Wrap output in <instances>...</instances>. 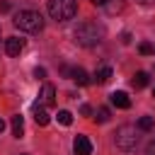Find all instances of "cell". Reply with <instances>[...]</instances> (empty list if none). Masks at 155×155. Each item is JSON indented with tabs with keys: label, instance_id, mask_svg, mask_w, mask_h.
Here are the masks:
<instances>
[{
	"label": "cell",
	"instance_id": "obj_1",
	"mask_svg": "<svg viewBox=\"0 0 155 155\" xmlns=\"http://www.w3.org/2000/svg\"><path fill=\"white\" fill-rule=\"evenodd\" d=\"M73 36H75V44H78V46L90 48V46H97V44L104 39V29H102L97 22H80V24L75 27Z\"/></svg>",
	"mask_w": 155,
	"mask_h": 155
},
{
	"label": "cell",
	"instance_id": "obj_2",
	"mask_svg": "<svg viewBox=\"0 0 155 155\" xmlns=\"http://www.w3.org/2000/svg\"><path fill=\"white\" fill-rule=\"evenodd\" d=\"M15 27L22 29V31H29V34H36L44 29V17L36 12V10H19L15 15Z\"/></svg>",
	"mask_w": 155,
	"mask_h": 155
},
{
	"label": "cell",
	"instance_id": "obj_3",
	"mask_svg": "<svg viewBox=\"0 0 155 155\" xmlns=\"http://www.w3.org/2000/svg\"><path fill=\"white\" fill-rule=\"evenodd\" d=\"M75 12H78L75 0H48V15L56 22H68L75 17Z\"/></svg>",
	"mask_w": 155,
	"mask_h": 155
},
{
	"label": "cell",
	"instance_id": "obj_4",
	"mask_svg": "<svg viewBox=\"0 0 155 155\" xmlns=\"http://www.w3.org/2000/svg\"><path fill=\"white\" fill-rule=\"evenodd\" d=\"M114 143L119 150H133L138 143V126H128V124L119 126L114 133Z\"/></svg>",
	"mask_w": 155,
	"mask_h": 155
},
{
	"label": "cell",
	"instance_id": "obj_5",
	"mask_svg": "<svg viewBox=\"0 0 155 155\" xmlns=\"http://www.w3.org/2000/svg\"><path fill=\"white\" fill-rule=\"evenodd\" d=\"M36 104H39V107H53V104H56V87L46 82V85L41 87V94H39Z\"/></svg>",
	"mask_w": 155,
	"mask_h": 155
},
{
	"label": "cell",
	"instance_id": "obj_6",
	"mask_svg": "<svg viewBox=\"0 0 155 155\" xmlns=\"http://www.w3.org/2000/svg\"><path fill=\"white\" fill-rule=\"evenodd\" d=\"M73 150H75V155H92V143H90V138H87V136H75Z\"/></svg>",
	"mask_w": 155,
	"mask_h": 155
},
{
	"label": "cell",
	"instance_id": "obj_7",
	"mask_svg": "<svg viewBox=\"0 0 155 155\" xmlns=\"http://www.w3.org/2000/svg\"><path fill=\"white\" fill-rule=\"evenodd\" d=\"M22 48H24V39H19V36L5 39V51H7V56H19Z\"/></svg>",
	"mask_w": 155,
	"mask_h": 155
},
{
	"label": "cell",
	"instance_id": "obj_8",
	"mask_svg": "<svg viewBox=\"0 0 155 155\" xmlns=\"http://www.w3.org/2000/svg\"><path fill=\"white\" fill-rule=\"evenodd\" d=\"M109 102H111L114 107H119V109H128V107H131V99H128V94H126L124 90L111 92V94H109Z\"/></svg>",
	"mask_w": 155,
	"mask_h": 155
},
{
	"label": "cell",
	"instance_id": "obj_9",
	"mask_svg": "<svg viewBox=\"0 0 155 155\" xmlns=\"http://www.w3.org/2000/svg\"><path fill=\"white\" fill-rule=\"evenodd\" d=\"M111 68L109 65H102V68H97L94 70V75H92V82H97V85H104V82H109L111 80Z\"/></svg>",
	"mask_w": 155,
	"mask_h": 155
},
{
	"label": "cell",
	"instance_id": "obj_10",
	"mask_svg": "<svg viewBox=\"0 0 155 155\" xmlns=\"http://www.w3.org/2000/svg\"><path fill=\"white\" fill-rule=\"evenodd\" d=\"M34 121H36L39 126H46V124L51 121V116H48L46 107H39V104H34Z\"/></svg>",
	"mask_w": 155,
	"mask_h": 155
},
{
	"label": "cell",
	"instance_id": "obj_11",
	"mask_svg": "<svg viewBox=\"0 0 155 155\" xmlns=\"http://www.w3.org/2000/svg\"><path fill=\"white\" fill-rule=\"evenodd\" d=\"M70 80H75L78 85H90V75L82 68H70Z\"/></svg>",
	"mask_w": 155,
	"mask_h": 155
},
{
	"label": "cell",
	"instance_id": "obj_12",
	"mask_svg": "<svg viewBox=\"0 0 155 155\" xmlns=\"http://www.w3.org/2000/svg\"><path fill=\"white\" fill-rule=\"evenodd\" d=\"M12 136L15 138H22L24 136V119L17 114V116H12Z\"/></svg>",
	"mask_w": 155,
	"mask_h": 155
},
{
	"label": "cell",
	"instance_id": "obj_13",
	"mask_svg": "<svg viewBox=\"0 0 155 155\" xmlns=\"http://www.w3.org/2000/svg\"><path fill=\"white\" fill-rule=\"evenodd\" d=\"M148 80H150V78H148V73L138 70V73L133 75V80H131V82H133V87H138V90H140V87H145V85H148Z\"/></svg>",
	"mask_w": 155,
	"mask_h": 155
},
{
	"label": "cell",
	"instance_id": "obj_14",
	"mask_svg": "<svg viewBox=\"0 0 155 155\" xmlns=\"http://www.w3.org/2000/svg\"><path fill=\"white\" fill-rule=\"evenodd\" d=\"M155 128V119L153 116H140L138 119V131H153Z\"/></svg>",
	"mask_w": 155,
	"mask_h": 155
},
{
	"label": "cell",
	"instance_id": "obj_15",
	"mask_svg": "<svg viewBox=\"0 0 155 155\" xmlns=\"http://www.w3.org/2000/svg\"><path fill=\"white\" fill-rule=\"evenodd\" d=\"M94 119H97V121H99V124H107V121H109V119H111V111H109V109H107V107H99V109H97V111H94Z\"/></svg>",
	"mask_w": 155,
	"mask_h": 155
},
{
	"label": "cell",
	"instance_id": "obj_16",
	"mask_svg": "<svg viewBox=\"0 0 155 155\" xmlns=\"http://www.w3.org/2000/svg\"><path fill=\"white\" fill-rule=\"evenodd\" d=\"M58 124L70 126V124H73V114H70L68 109H61V111H58Z\"/></svg>",
	"mask_w": 155,
	"mask_h": 155
},
{
	"label": "cell",
	"instance_id": "obj_17",
	"mask_svg": "<svg viewBox=\"0 0 155 155\" xmlns=\"http://www.w3.org/2000/svg\"><path fill=\"white\" fill-rule=\"evenodd\" d=\"M138 51H140L143 56H150V53H155V46H153L150 41H140V44H138Z\"/></svg>",
	"mask_w": 155,
	"mask_h": 155
},
{
	"label": "cell",
	"instance_id": "obj_18",
	"mask_svg": "<svg viewBox=\"0 0 155 155\" xmlns=\"http://www.w3.org/2000/svg\"><path fill=\"white\" fill-rule=\"evenodd\" d=\"M34 78H36V80H44V78H46V68H39V65H36V68H34Z\"/></svg>",
	"mask_w": 155,
	"mask_h": 155
},
{
	"label": "cell",
	"instance_id": "obj_19",
	"mask_svg": "<svg viewBox=\"0 0 155 155\" xmlns=\"http://www.w3.org/2000/svg\"><path fill=\"white\" fill-rule=\"evenodd\" d=\"M121 7H124V2H116V5H107V10H109V12H119Z\"/></svg>",
	"mask_w": 155,
	"mask_h": 155
},
{
	"label": "cell",
	"instance_id": "obj_20",
	"mask_svg": "<svg viewBox=\"0 0 155 155\" xmlns=\"http://www.w3.org/2000/svg\"><path fill=\"white\" fill-rule=\"evenodd\" d=\"M80 114H82V116H90V114H92L90 104H82V107H80Z\"/></svg>",
	"mask_w": 155,
	"mask_h": 155
},
{
	"label": "cell",
	"instance_id": "obj_21",
	"mask_svg": "<svg viewBox=\"0 0 155 155\" xmlns=\"http://www.w3.org/2000/svg\"><path fill=\"white\" fill-rule=\"evenodd\" d=\"M145 155H155V140H150V143H148V148H145Z\"/></svg>",
	"mask_w": 155,
	"mask_h": 155
},
{
	"label": "cell",
	"instance_id": "obj_22",
	"mask_svg": "<svg viewBox=\"0 0 155 155\" xmlns=\"http://www.w3.org/2000/svg\"><path fill=\"white\" fill-rule=\"evenodd\" d=\"M121 41H124V44H131V34L124 31V34H121Z\"/></svg>",
	"mask_w": 155,
	"mask_h": 155
},
{
	"label": "cell",
	"instance_id": "obj_23",
	"mask_svg": "<svg viewBox=\"0 0 155 155\" xmlns=\"http://www.w3.org/2000/svg\"><path fill=\"white\" fill-rule=\"evenodd\" d=\"M7 10H10V2H7V0H5V2H0V12H7Z\"/></svg>",
	"mask_w": 155,
	"mask_h": 155
},
{
	"label": "cell",
	"instance_id": "obj_24",
	"mask_svg": "<svg viewBox=\"0 0 155 155\" xmlns=\"http://www.w3.org/2000/svg\"><path fill=\"white\" fill-rule=\"evenodd\" d=\"M138 2H140V5H145V7H148V5H155V0H138Z\"/></svg>",
	"mask_w": 155,
	"mask_h": 155
},
{
	"label": "cell",
	"instance_id": "obj_25",
	"mask_svg": "<svg viewBox=\"0 0 155 155\" xmlns=\"http://www.w3.org/2000/svg\"><path fill=\"white\" fill-rule=\"evenodd\" d=\"M90 2H94V5H107L109 0H90Z\"/></svg>",
	"mask_w": 155,
	"mask_h": 155
},
{
	"label": "cell",
	"instance_id": "obj_26",
	"mask_svg": "<svg viewBox=\"0 0 155 155\" xmlns=\"http://www.w3.org/2000/svg\"><path fill=\"white\" fill-rule=\"evenodd\" d=\"M2 131H5V121L0 119V133H2Z\"/></svg>",
	"mask_w": 155,
	"mask_h": 155
},
{
	"label": "cell",
	"instance_id": "obj_27",
	"mask_svg": "<svg viewBox=\"0 0 155 155\" xmlns=\"http://www.w3.org/2000/svg\"><path fill=\"white\" fill-rule=\"evenodd\" d=\"M153 97H155V87H153Z\"/></svg>",
	"mask_w": 155,
	"mask_h": 155
}]
</instances>
